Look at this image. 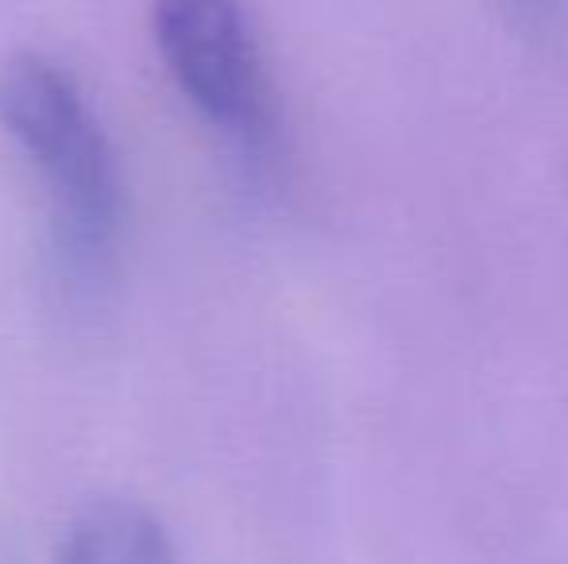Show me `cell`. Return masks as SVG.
I'll list each match as a JSON object with an SVG mask.
<instances>
[{
    "label": "cell",
    "mask_w": 568,
    "mask_h": 564,
    "mask_svg": "<svg viewBox=\"0 0 568 564\" xmlns=\"http://www.w3.org/2000/svg\"><path fill=\"white\" fill-rule=\"evenodd\" d=\"M0 124L43 171L62 264L101 275L124 228V178L78 82L47 54H12L0 62Z\"/></svg>",
    "instance_id": "1"
},
{
    "label": "cell",
    "mask_w": 568,
    "mask_h": 564,
    "mask_svg": "<svg viewBox=\"0 0 568 564\" xmlns=\"http://www.w3.org/2000/svg\"><path fill=\"white\" fill-rule=\"evenodd\" d=\"M155 43L179 90L232 136L271 132V93L240 0H159Z\"/></svg>",
    "instance_id": "2"
},
{
    "label": "cell",
    "mask_w": 568,
    "mask_h": 564,
    "mask_svg": "<svg viewBox=\"0 0 568 564\" xmlns=\"http://www.w3.org/2000/svg\"><path fill=\"white\" fill-rule=\"evenodd\" d=\"M59 564H182L163 522L128 499H93L70 519Z\"/></svg>",
    "instance_id": "3"
}]
</instances>
